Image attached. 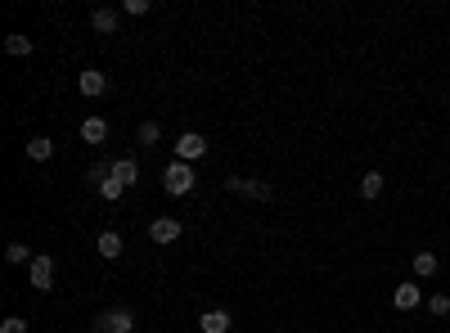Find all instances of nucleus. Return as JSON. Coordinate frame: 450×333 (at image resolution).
<instances>
[{
    "mask_svg": "<svg viewBox=\"0 0 450 333\" xmlns=\"http://www.w3.org/2000/svg\"><path fill=\"white\" fill-rule=\"evenodd\" d=\"M162 189H167L171 198H180V194H189V189H194V167L189 163H167V171H162Z\"/></svg>",
    "mask_w": 450,
    "mask_h": 333,
    "instance_id": "1",
    "label": "nucleus"
},
{
    "mask_svg": "<svg viewBox=\"0 0 450 333\" xmlns=\"http://www.w3.org/2000/svg\"><path fill=\"white\" fill-rule=\"evenodd\" d=\"M95 333H136V316H131L127 307H113L95 320Z\"/></svg>",
    "mask_w": 450,
    "mask_h": 333,
    "instance_id": "2",
    "label": "nucleus"
},
{
    "mask_svg": "<svg viewBox=\"0 0 450 333\" xmlns=\"http://www.w3.org/2000/svg\"><path fill=\"white\" fill-rule=\"evenodd\" d=\"M27 275H32V289H36V293H50V289H54V257L41 252L32 266H27Z\"/></svg>",
    "mask_w": 450,
    "mask_h": 333,
    "instance_id": "3",
    "label": "nucleus"
},
{
    "mask_svg": "<svg viewBox=\"0 0 450 333\" xmlns=\"http://www.w3.org/2000/svg\"><path fill=\"white\" fill-rule=\"evenodd\" d=\"M225 189H230V194L262 198V203H271V198H275V189H271V185H262V180H243V176H230V180H225Z\"/></svg>",
    "mask_w": 450,
    "mask_h": 333,
    "instance_id": "4",
    "label": "nucleus"
},
{
    "mask_svg": "<svg viewBox=\"0 0 450 333\" xmlns=\"http://www.w3.org/2000/svg\"><path fill=\"white\" fill-rule=\"evenodd\" d=\"M207 154V140L198 136V131H185V136L176 140V158L180 163H194V158H203Z\"/></svg>",
    "mask_w": 450,
    "mask_h": 333,
    "instance_id": "5",
    "label": "nucleus"
},
{
    "mask_svg": "<svg viewBox=\"0 0 450 333\" xmlns=\"http://www.w3.org/2000/svg\"><path fill=\"white\" fill-rule=\"evenodd\" d=\"M180 230H185V225H180L176 216H158V221L149 225V239H153V243H176Z\"/></svg>",
    "mask_w": 450,
    "mask_h": 333,
    "instance_id": "6",
    "label": "nucleus"
},
{
    "mask_svg": "<svg viewBox=\"0 0 450 333\" xmlns=\"http://www.w3.org/2000/svg\"><path fill=\"white\" fill-rule=\"evenodd\" d=\"M77 86H81V95H90V99H95V95H104V90H109V77H104L99 68H86L81 77H77Z\"/></svg>",
    "mask_w": 450,
    "mask_h": 333,
    "instance_id": "7",
    "label": "nucleus"
},
{
    "mask_svg": "<svg viewBox=\"0 0 450 333\" xmlns=\"http://www.w3.org/2000/svg\"><path fill=\"white\" fill-rule=\"evenodd\" d=\"M230 325H234L230 311H203V320H198V329H203V333H230Z\"/></svg>",
    "mask_w": 450,
    "mask_h": 333,
    "instance_id": "8",
    "label": "nucleus"
},
{
    "mask_svg": "<svg viewBox=\"0 0 450 333\" xmlns=\"http://www.w3.org/2000/svg\"><path fill=\"white\" fill-rule=\"evenodd\" d=\"M81 140L86 145H104V140H109V122L104 117H86L81 122Z\"/></svg>",
    "mask_w": 450,
    "mask_h": 333,
    "instance_id": "9",
    "label": "nucleus"
},
{
    "mask_svg": "<svg viewBox=\"0 0 450 333\" xmlns=\"http://www.w3.org/2000/svg\"><path fill=\"white\" fill-rule=\"evenodd\" d=\"M419 284H396V293H392V302H396V311H415L419 307Z\"/></svg>",
    "mask_w": 450,
    "mask_h": 333,
    "instance_id": "10",
    "label": "nucleus"
},
{
    "mask_svg": "<svg viewBox=\"0 0 450 333\" xmlns=\"http://www.w3.org/2000/svg\"><path fill=\"white\" fill-rule=\"evenodd\" d=\"M113 180L136 185V180H140V163H136V158H118V163H113Z\"/></svg>",
    "mask_w": 450,
    "mask_h": 333,
    "instance_id": "11",
    "label": "nucleus"
},
{
    "mask_svg": "<svg viewBox=\"0 0 450 333\" xmlns=\"http://www.w3.org/2000/svg\"><path fill=\"white\" fill-rule=\"evenodd\" d=\"M90 27H95V32H104V36L118 32V9H95V14H90Z\"/></svg>",
    "mask_w": 450,
    "mask_h": 333,
    "instance_id": "12",
    "label": "nucleus"
},
{
    "mask_svg": "<svg viewBox=\"0 0 450 333\" xmlns=\"http://www.w3.org/2000/svg\"><path fill=\"white\" fill-rule=\"evenodd\" d=\"M99 257H109V261H118V257H122V234L118 230H104L99 234Z\"/></svg>",
    "mask_w": 450,
    "mask_h": 333,
    "instance_id": "13",
    "label": "nucleus"
},
{
    "mask_svg": "<svg viewBox=\"0 0 450 333\" xmlns=\"http://www.w3.org/2000/svg\"><path fill=\"white\" fill-rule=\"evenodd\" d=\"M437 266H442V261H437V252H415V275H419V279H433Z\"/></svg>",
    "mask_w": 450,
    "mask_h": 333,
    "instance_id": "14",
    "label": "nucleus"
},
{
    "mask_svg": "<svg viewBox=\"0 0 450 333\" xmlns=\"http://www.w3.org/2000/svg\"><path fill=\"white\" fill-rule=\"evenodd\" d=\"M50 154H54V140H45V136L27 140V158H32V163H45Z\"/></svg>",
    "mask_w": 450,
    "mask_h": 333,
    "instance_id": "15",
    "label": "nucleus"
},
{
    "mask_svg": "<svg viewBox=\"0 0 450 333\" xmlns=\"http://www.w3.org/2000/svg\"><path fill=\"white\" fill-rule=\"evenodd\" d=\"M5 261H9V266H32L36 257H32V248H27V243H9V248H5Z\"/></svg>",
    "mask_w": 450,
    "mask_h": 333,
    "instance_id": "16",
    "label": "nucleus"
},
{
    "mask_svg": "<svg viewBox=\"0 0 450 333\" xmlns=\"http://www.w3.org/2000/svg\"><path fill=\"white\" fill-rule=\"evenodd\" d=\"M360 194H365V198H378L383 194V171H365V176H360Z\"/></svg>",
    "mask_w": 450,
    "mask_h": 333,
    "instance_id": "17",
    "label": "nucleus"
},
{
    "mask_svg": "<svg viewBox=\"0 0 450 333\" xmlns=\"http://www.w3.org/2000/svg\"><path fill=\"white\" fill-rule=\"evenodd\" d=\"M5 50L14 54V59H23V54H32V41H27V36H5Z\"/></svg>",
    "mask_w": 450,
    "mask_h": 333,
    "instance_id": "18",
    "label": "nucleus"
},
{
    "mask_svg": "<svg viewBox=\"0 0 450 333\" xmlns=\"http://www.w3.org/2000/svg\"><path fill=\"white\" fill-rule=\"evenodd\" d=\"M122 189H127V185H122V180H104V185H99V194H104V203H118V198H122Z\"/></svg>",
    "mask_w": 450,
    "mask_h": 333,
    "instance_id": "19",
    "label": "nucleus"
},
{
    "mask_svg": "<svg viewBox=\"0 0 450 333\" xmlns=\"http://www.w3.org/2000/svg\"><path fill=\"white\" fill-rule=\"evenodd\" d=\"M162 140V127L158 122H145V127H140V145H158Z\"/></svg>",
    "mask_w": 450,
    "mask_h": 333,
    "instance_id": "20",
    "label": "nucleus"
},
{
    "mask_svg": "<svg viewBox=\"0 0 450 333\" xmlns=\"http://www.w3.org/2000/svg\"><path fill=\"white\" fill-rule=\"evenodd\" d=\"M428 311H433V316H450V298H446V293H433Z\"/></svg>",
    "mask_w": 450,
    "mask_h": 333,
    "instance_id": "21",
    "label": "nucleus"
},
{
    "mask_svg": "<svg viewBox=\"0 0 450 333\" xmlns=\"http://www.w3.org/2000/svg\"><path fill=\"white\" fill-rule=\"evenodd\" d=\"M122 14H131V18L149 14V0H122Z\"/></svg>",
    "mask_w": 450,
    "mask_h": 333,
    "instance_id": "22",
    "label": "nucleus"
},
{
    "mask_svg": "<svg viewBox=\"0 0 450 333\" xmlns=\"http://www.w3.org/2000/svg\"><path fill=\"white\" fill-rule=\"evenodd\" d=\"M0 333H27V320L23 316H9L5 325H0Z\"/></svg>",
    "mask_w": 450,
    "mask_h": 333,
    "instance_id": "23",
    "label": "nucleus"
}]
</instances>
